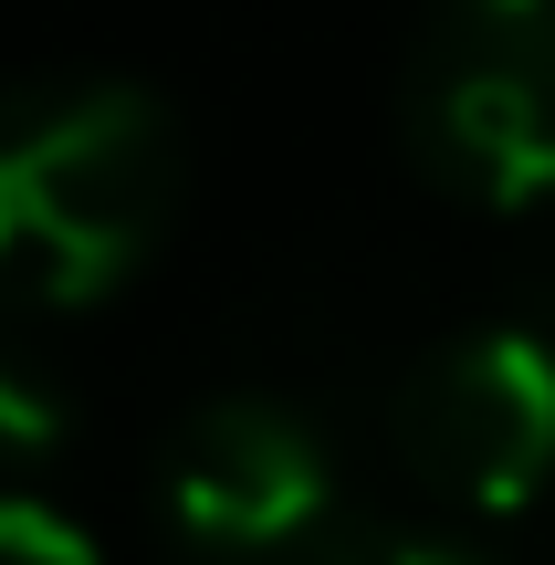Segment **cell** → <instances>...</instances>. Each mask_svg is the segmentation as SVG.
Wrapping results in <instances>:
<instances>
[{
	"label": "cell",
	"mask_w": 555,
	"mask_h": 565,
	"mask_svg": "<svg viewBox=\"0 0 555 565\" xmlns=\"http://www.w3.org/2000/svg\"><path fill=\"white\" fill-rule=\"evenodd\" d=\"M179 126L147 84L42 74L0 95V294L95 303L179 221Z\"/></svg>",
	"instance_id": "cell-1"
},
{
	"label": "cell",
	"mask_w": 555,
	"mask_h": 565,
	"mask_svg": "<svg viewBox=\"0 0 555 565\" xmlns=\"http://www.w3.org/2000/svg\"><path fill=\"white\" fill-rule=\"evenodd\" d=\"M398 126L419 179L472 210L555 200V0H430Z\"/></svg>",
	"instance_id": "cell-2"
},
{
	"label": "cell",
	"mask_w": 555,
	"mask_h": 565,
	"mask_svg": "<svg viewBox=\"0 0 555 565\" xmlns=\"http://www.w3.org/2000/svg\"><path fill=\"white\" fill-rule=\"evenodd\" d=\"M293 565H482V555L440 524H325Z\"/></svg>",
	"instance_id": "cell-5"
},
{
	"label": "cell",
	"mask_w": 555,
	"mask_h": 565,
	"mask_svg": "<svg viewBox=\"0 0 555 565\" xmlns=\"http://www.w3.org/2000/svg\"><path fill=\"white\" fill-rule=\"evenodd\" d=\"M388 450L440 513H524L555 482V335L472 324L388 398Z\"/></svg>",
	"instance_id": "cell-3"
},
{
	"label": "cell",
	"mask_w": 555,
	"mask_h": 565,
	"mask_svg": "<svg viewBox=\"0 0 555 565\" xmlns=\"http://www.w3.org/2000/svg\"><path fill=\"white\" fill-rule=\"evenodd\" d=\"M158 503H168L189 555H221V565L284 555L293 565L335 524V471H325L314 419H293L284 398H210L168 429Z\"/></svg>",
	"instance_id": "cell-4"
},
{
	"label": "cell",
	"mask_w": 555,
	"mask_h": 565,
	"mask_svg": "<svg viewBox=\"0 0 555 565\" xmlns=\"http://www.w3.org/2000/svg\"><path fill=\"white\" fill-rule=\"evenodd\" d=\"M42 450H63V398L21 345H0V471L42 461Z\"/></svg>",
	"instance_id": "cell-6"
},
{
	"label": "cell",
	"mask_w": 555,
	"mask_h": 565,
	"mask_svg": "<svg viewBox=\"0 0 555 565\" xmlns=\"http://www.w3.org/2000/svg\"><path fill=\"white\" fill-rule=\"evenodd\" d=\"M0 565H95L74 524H63L53 503H21V492H0Z\"/></svg>",
	"instance_id": "cell-7"
}]
</instances>
